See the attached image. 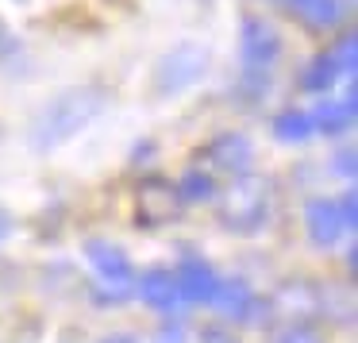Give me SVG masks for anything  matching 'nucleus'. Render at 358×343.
<instances>
[{"instance_id":"1","label":"nucleus","mask_w":358,"mask_h":343,"mask_svg":"<svg viewBox=\"0 0 358 343\" xmlns=\"http://www.w3.org/2000/svg\"><path fill=\"white\" fill-rule=\"evenodd\" d=\"M104 104H108V97H104V89H96V85L62 89V93L50 97V101L35 112L31 127H27V139H31V147L39 150V155H47V150L62 147V143H70L73 135L85 132V127L104 112Z\"/></svg>"},{"instance_id":"2","label":"nucleus","mask_w":358,"mask_h":343,"mask_svg":"<svg viewBox=\"0 0 358 343\" xmlns=\"http://www.w3.org/2000/svg\"><path fill=\"white\" fill-rule=\"evenodd\" d=\"M204 70H208V47H201V43H178V47H170L158 58L155 93H162V97L181 93V89L196 85L204 78Z\"/></svg>"},{"instance_id":"3","label":"nucleus","mask_w":358,"mask_h":343,"mask_svg":"<svg viewBox=\"0 0 358 343\" xmlns=\"http://www.w3.org/2000/svg\"><path fill=\"white\" fill-rule=\"evenodd\" d=\"M239 55H243V66H247L250 74H270L273 62H278V55H281L278 27H270L258 16H247L239 24Z\"/></svg>"},{"instance_id":"4","label":"nucleus","mask_w":358,"mask_h":343,"mask_svg":"<svg viewBox=\"0 0 358 343\" xmlns=\"http://www.w3.org/2000/svg\"><path fill=\"white\" fill-rule=\"evenodd\" d=\"M224 220L227 227H239V232H255L266 220V189L258 181H239V186L227 193L224 201Z\"/></svg>"},{"instance_id":"5","label":"nucleus","mask_w":358,"mask_h":343,"mask_svg":"<svg viewBox=\"0 0 358 343\" xmlns=\"http://www.w3.org/2000/svg\"><path fill=\"white\" fill-rule=\"evenodd\" d=\"M173 281H178L181 301H193V304H208L212 297H216V286H220L216 270H212L204 258H193V255L173 270Z\"/></svg>"},{"instance_id":"6","label":"nucleus","mask_w":358,"mask_h":343,"mask_svg":"<svg viewBox=\"0 0 358 343\" xmlns=\"http://www.w3.org/2000/svg\"><path fill=\"white\" fill-rule=\"evenodd\" d=\"M85 255H89V262L96 266V274H101L108 286L127 289V281H131V258H127L124 247H116V243H108V239H89Z\"/></svg>"},{"instance_id":"7","label":"nucleus","mask_w":358,"mask_h":343,"mask_svg":"<svg viewBox=\"0 0 358 343\" xmlns=\"http://www.w3.org/2000/svg\"><path fill=\"white\" fill-rule=\"evenodd\" d=\"M204 155H208V162L216 166V170H224V174H247L250 158H255V147H250L247 135L224 132V135H216V139L208 143Z\"/></svg>"},{"instance_id":"8","label":"nucleus","mask_w":358,"mask_h":343,"mask_svg":"<svg viewBox=\"0 0 358 343\" xmlns=\"http://www.w3.org/2000/svg\"><path fill=\"white\" fill-rule=\"evenodd\" d=\"M304 227H308V239L316 243V247H335L339 235L347 232L343 220H339L335 201H327V197H320V201H312L308 209H304Z\"/></svg>"},{"instance_id":"9","label":"nucleus","mask_w":358,"mask_h":343,"mask_svg":"<svg viewBox=\"0 0 358 343\" xmlns=\"http://www.w3.org/2000/svg\"><path fill=\"white\" fill-rule=\"evenodd\" d=\"M212 304H216L220 312H224L227 320H250L258 312V297L255 289L247 286L243 278H227L216 286V297H212Z\"/></svg>"},{"instance_id":"10","label":"nucleus","mask_w":358,"mask_h":343,"mask_svg":"<svg viewBox=\"0 0 358 343\" xmlns=\"http://www.w3.org/2000/svg\"><path fill=\"white\" fill-rule=\"evenodd\" d=\"M139 297L150 304V309H158V312H173L178 309V281H173V274L170 270H147L139 278Z\"/></svg>"},{"instance_id":"11","label":"nucleus","mask_w":358,"mask_h":343,"mask_svg":"<svg viewBox=\"0 0 358 343\" xmlns=\"http://www.w3.org/2000/svg\"><path fill=\"white\" fill-rule=\"evenodd\" d=\"M312 132L324 135H343L350 124H355V93H347L343 101H324L316 112H308Z\"/></svg>"},{"instance_id":"12","label":"nucleus","mask_w":358,"mask_h":343,"mask_svg":"<svg viewBox=\"0 0 358 343\" xmlns=\"http://www.w3.org/2000/svg\"><path fill=\"white\" fill-rule=\"evenodd\" d=\"M339 81V66H335L331 50L316 55L308 66L301 70V89L304 93H331V85Z\"/></svg>"},{"instance_id":"13","label":"nucleus","mask_w":358,"mask_h":343,"mask_svg":"<svg viewBox=\"0 0 358 343\" xmlns=\"http://www.w3.org/2000/svg\"><path fill=\"white\" fill-rule=\"evenodd\" d=\"M285 8H293L296 16H301L304 24H312V27H335L339 16H343L339 0H289Z\"/></svg>"},{"instance_id":"14","label":"nucleus","mask_w":358,"mask_h":343,"mask_svg":"<svg viewBox=\"0 0 358 343\" xmlns=\"http://www.w3.org/2000/svg\"><path fill=\"white\" fill-rule=\"evenodd\" d=\"M273 135H278L281 143H304V139H312V120H308V112H301V108H285V112H278L273 116Z\"/></svg>"},{"instance_id":"15","label":"nucleus","mask_w":358,"mask_h":343,"mask_svg":"<svg viewBox=\"0 0 358 343\" xmlns=\"http://www.w3.org/2000/svg\"><path fill=\"white\" fill-rule=\"evenodd\" d=\"M178 201H208L212 193H216V181H212V174H204V170H189L185 178L178 181Z\"/></svg>"},{"instance_id":"16","label":"nucleus","mask_w":358,"mask_h":343,"mask_svg":"<svg viewBox=\"0 0 358 343\" xmlns=\"http://www.w3.org/2000/svg\"><path fill=\"white\" fill-rule=\"evenodd\" d=\"M273 343H324V340H320V332L308 324H289L285 332L273 335Z\"/></svg>"},{"instance_id":"17","label":"nucleus","mask_w":358,"mask_h":343,"mask_svg":"<svg viewBox=\"0 0 358 343\" xmlns=\"http://www.w3.org/2000/svg\"><path fill=\"white\" fill-rule=\"evenodd\" d=\"M331 58H335V66H339V74H350L355 70V35H343L339 43L331 47Z\"/></svg>"},{"instance_id":"18","label":"nucleus","mask_w":358,"mask_h":343,"mask_svg":"<svg viewBox=\"0 0 358 343\" xmlns=\"http://www.w3.org/2000/svg\"><path fill=\"white\" fill-rule=\"evenodd\" d=\"M335 209H339V220L343 227H355L358 224V209H355V193H343L339 201H335Z\"/></svg>"},{"instance_id":"19","label":"nucleus","mask_w":358,"mask_h":343,"mask_svg":"<svg viewBox=\"0 0 358 343\" xmlns=\"http://www.w3.org/2000/svg\"><path fill=\"white\" fill-rule=\"evenodd\" d=\"M335 170H339L343 178H355V150L350 147H343L339 155H335Z\"/></svg>"},{"instance_id":"20","label":"nucleus","mask_w":358,"mask_h":343,"mask_svg":"<svg viewBox=\"0 0 358 343\" xmlns=\"http://www.w3.org/2000/svg\"><path fill=\"white\" fill-rule=\"evenodd\" d=\"M12 232V216H8V212H4V209H0V239H4V235H8Z\"/></svg>"},{"instance_id":"21","label":"nucleus","mask_w":358,"mask_h":343,"mask_svg":"<svg viewBox=\"0 0 358 343\" xmlns=\"http://www.w3.org/2000/svg\"><path fill=\"white\" fill-rule=\"evenodd\" d=\"M162 343H185V335L181 332H162Z\"/></svg>"},{"instance_id":"22","label":"nucleus","mask_w":358,"mask_h":343,"mask_svg":"<svg viewBox=\"0 0 358 343\" xmlns=\"http://www.w3.org/2000/svg\"><path fill=\"white\" fill-rule=\"evenodd\" d=\"M104 343H135L131 335H112V340H104Z\"/></svg>"}]
</instances>
